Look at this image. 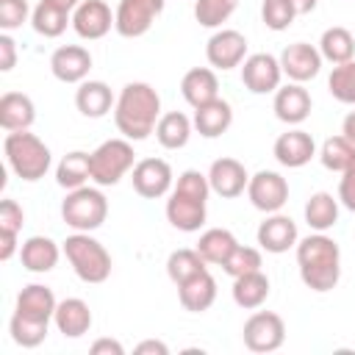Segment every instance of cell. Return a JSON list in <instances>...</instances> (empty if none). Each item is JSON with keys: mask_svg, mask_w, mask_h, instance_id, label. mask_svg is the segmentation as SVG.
<instances>
[{"mask_svg": "<svg viewBox=\"0 0 355 355\" xmlns=\"http://www.w3.org/2000/svg\"><path fill=\"white\" fill-rule=\"evenodd\" d=\"M114 19L116 17L111 14V8H108L105 0H80V6L72 11V28H75V33L80 39H89V42L103 39L111 31Z\"/></svg>", "mask_w": 355, "mask_h": 355, "instance_id": "15", "label": "cell"}, {"mask_svg": "<svg viewBox=\"0 0 355 355\" xmlns=\"http://www.w3.org/2000/svg\"><path fill=\"white\" fill-rule=\"evenodd\" d=\"M17 64V47H14V39L8 33H0V69L3 72H11Z\"/></svg>", "mask_w": 355, "mask_h": 355, "instance_id": "46", "label": "cell"}, {"mask_svg": "<svg viewBox=\"0 0 355 355\" xmlns=\"http://www.w3.org/2000/svg\"><path fill=\"white\" fill-rule=\"evenodd\" d=\"M258 244L266 252H288L297 244V222L286 214H272L258 225Z\"/></svg>", "mask_w": 355, "mask_h": 355, "instance_id": "20", "label": "cell"}, {"mask_svg": "<svg viewBox=\"0 0 355 355\" xmlns=\"http://www.w3.org/2000/svg\"><path fill=\"white\" fill-rule=\"evenodd\" d=\"M31 8L28 0H0V28L3 31H14L28 19Z\"/></svg>", "mask_w": 355, "mask_h": 355, "instance_id": "43", "label": "cell"}, {"mask_svg": "<svg viewBox=\"0 0 355 355\" xmlns=\"http://www.w3.org/2000/svg\"><path fill=\"white\" fill-rule=\"evenodd\" d=\"M178 297H180V305L186 311H191V313L208 311L214 305V300H216V280H214V275L205 269V272L189 277L186 283L178 286Z\"/></svg>", "mask_w": 355, "mask_h": 355, "instance_id": "23", "label": "cell"}, {"mask_svg": "<svg viewBox=\"0 0 355 355\" xmlns=\"http://www.w3.org/2000/svg\"><path fill=\"white\" fill-rule=\"evenodd\" d=\"M92 355H125V347L114 338H97L92 344Z\"/></svg>", "mask_w": 355, "mask_h": 355, "instance_id": "47", "label": "cell"}, {"mask_svg": "<svg viewBox=\"0 0 355 355\" xmlns=\"http://www.w3.org/2000/svg\"><path fill=\"white\" fill-rule=\"evenodd\" d=\"M236 247H239L236 236L230 230H225V227H211L197 241V252L205 258V263H219V266L230 258V252Z\"/></svg>", "mask_w": 355, "mask_h": 355, "instance_id": "33", "label": "cell"}, {"mask_svg": "<svg viewBox=\"0 0 355 355\" xmlns=\"http://www.w3.org/2000/svg\"><path fill=\"white\" fill-rule=\"evenodd\" d=\"M130 180H133L136 194H141L147 200H158V197L169 194V189H172V166L164 158H141L130 169Z\"/></svg>", "mask_w": 355, "mask_h": 355, "instance_id": "12", "label": "cell"}, {"mask_svg": "<svg viewBox=\"0 0 355 355\" xmlns=\"http://www.w3.org/2000/svg\"><path fill=\"white\" fill-rule=\"evenodd\" d=\"M200 272H205V258L197 252V247L194 250H175L166 258V275L175 286L186 283L189 277H194Z\"/></svg>", "mask_w": 355, "mask_h": 355, "instance_id": "37", "label": "cell"}, {"mask_svg": "<svg viewBox=\"0 0 355 355\" xmlns=\"http://www.w3.org/2000/svg\"><path fill=\"white\" fill-rule=\"evenodd\" d=\"M180 94L191 108H200V105L216 100L219 97V80H216L214 69H208V67L189 69L180 80Z\"/></svg>", "mask_w": 355, "mask_h": 355, "instance_id": "22", "label": "cell"}, {"mask_svg": "<svg viewBox=\"0 0 355 355\" xmlns=\"http://www.w3.org/2000/svg\"><path fill=\"white\" fill-rule=\"evenodd\" d=\"M319 53H322L324 61H330L336 67L338 64H347L355 55V36L347 28H341V25L327 28L322 33V39H319Z\"/></svg>", "mask_w": 355, "mask_h": 355, "instance_id": "32", "label": "cell"}, {"mask_svg": "<svg viewBox=\"0 0 355 355\" xmlns=\"http://www.w3.org/2000/svg\"><path fill=\"white\" fill-rule=\"evenodd\" d=\"M75 105H78V111L83 116L100 119V116H105L116 105V100H114L108 83H103V80H83L78 86V92H75Z\"/></svg>", "mask_w": 355, "mask_h": 355, "instance_id": "25", "label": "cell"}, {"mask_svg": "<svg viewBox=\"0 0 355 355\" xmlns=\"http://www.w3.org/2000/svg\"><path fill=\"white\" fill-rule=\"evenodd\" d=\"M205 58L216 69H233V67L244 64V58H247V39H244V33H239L233 28L216 31L208 39V44H205Z\"/></svg>", "mask_w": 355, "mask_h": 355, "instance_id": "13", "label": "cell"}, {"mask_svg": "<svg viewBox=\"0 0 355 355\" xmlns=\"http://www.w3.org/2000/svg\"><path fill=\"white\" fill-rule=\"evenodd\" d=\"M64 255L72 266V272L83 280V283H105L111 275V255L108 250L92 239L89 233H72L64 241Z\"/></svg>", "mask_w": 355, "mask_h": 355, "instance_id": "5", "label": "cell"}, {"mask_svg": "<svg viewBox=\"0 0 355 355\" xmlns=\"http://www.w3.org/2000/svg\"><path fill=\"white\" fill-rule=\"evenodd\" d=\"M277 164L288 166V169H300L305 166L313 155H316V144H313V136L294 128V130H286L275 139V147H272Z\"/></svg>", "mask_w": 355, "mask_h": 355, "instance_id": "17", "label": "cell"}, {"mask_svg": "<svg viewBox=\"0 0 355 355\" xmlns=\"http://www.w3.org/2000/svg\"><path fill=\"white\" fill-rule=\"evenodd\" d=\"M327 89L338 103L355 105V58L333 67V72L327 78Z\"/></svg>", "mask_w": 355, "mask_h": 355, "instance_id": "40", "label": "cell"}, {"mask_svg": "<svg viewBox=\"0 0 355 355\" xmlns=\"http://www.w3.org/2000/svg\"><path fill=\"white\" fill-rule=\"evenodd\" d=\"M247 197L250 202L263 211V214H277L286 202H288V183L283 175L272 172V169H261L250 178L247 183Z\"/></svg>", "mask_w": 355, "mask_h": 355, "instance_id": "10", "label": "cell"}, {"mask_svg": "<svg viewBox=\"0 0 355 355\" xmlns=\"http://www.w3.org/2000/svg\"><path fill=\"white\" fill-rule=\"evenodd\" d=\"M17 252V233L0 230V261H8Z\"/></svg>", "mask_w": 355, "mask_h": 355, "instance_id": "48", "label": "cell"}, {"mask_svg": "<svg viewBox=\"0 0 355 355\" xmlns=\"http://www.w3.org/2000/svg\"><path fill=\"white\" fill-rule=\"evenodd\" d=\"M239 8V0H197L194 3V19L202 28H219L230 19V14Z\"/></svg>", "mask_w": 355, "mask_h": 355, "instance_id": "39", "label": "cell"}, {"mask_svg": "<svg viewBox=\"0 0 355 355\" xmlns=\"http://www.w3.org/2000/svg\"><path fill=\"white\" fill-rule=\"evenodd\" d=\"M36 119V105L22 92H6L0 97V125L11 130H28Z\"/></svg>", "mask_w": 355, "mask_h": 355, "instance_id": "26", "label": "cell"}, {"mask_svg": "<svg viewBox=\"0 0 355 355\" xmlns=\"http://www.w3.org/2000/svg\"><path fill=\"white\" fill-rule=\"evenodd\" d=\"M44 3H50V6H55V8H61V11H67V14L80 6V0H44Z\"/></svg>", "mask_w": 355, "mask_h": 355, "instance_id": "52", "label": "cell"}, {"mask_svg": "<svg viewBox=\"0 0 355 355\" xmlns=\"http://www.w3.org/2000/svg\"><path fill=\"white\" fill-rule=\"evenodd\" d=\"M305 222L316 233L330 230L338 222V200H333V194H327V191L311 194V200L305 202Z\"/></svg>", "mask_w": 355, "mask_h": 355, "instance_id": "34", "label": "cell"}, {"mask_svg": "<svg viewBox=\"0 0 355 355\" xmlns=\"http://www.w3.org/2000/svg\"><path fill=\"white\" fill-rule=\"evenodd\" d=\"M338 202L355 214V164L341 172V180H338Z\"/></svg>", "mask_w": 355, "mask_h": 355, "instance_id": "45", "label": "cell"}, {"mask_svg": "<svg viewBox=\"0 0 355 355\" xmlns=\"http://www.w3.org/2000/svg\"><path fill=\"white\" fill-rule=\"evenodd\" d=\"M53 322H55L58 333H64L67 338H80L92 327V311L80 297H67L58 302Z\"/></svg>", "mask_w": 355, "mask_h": 355, "instance_id": "24", "label": "cell"}, {"mask_svg": "<svg viewBox=\"0 0 355 355\" xmlns=\"http://www.w3.org/2000/svg\"><path fill=\"white\" fill-rule=\"evenodd\" d=\"M230 122H233V108H230V103L222 100V97H216V100H211V103L194 108V128H197V133L205 136V139L222 136V133L230 128Z\"/></svg>", "mask_w": 355, "mask_h": 355, "instance_id": "27", "label": "cell"}, {"mask_svg": "<svg viewBox=\"0 0 355 355\" xmlns=\"http://www.w3.org/2000/svg\"><path fill=\"white\" fill-rule=\"evenodd\" d=\"M158 119H161V97H158V92L144 80L125 83L119 97H116V105H114L116 130L130 141H141L150 133H155Z\"/></svg>", "mask_w": 355, "mask_h": 355, "instance_id": "1", "label": "cell"}, {"mask_svg": "<svg viewBox=\"0 0 355 355\" xmlns=\"http://www.w3.org/2000/svg\"><path fill=\"white\" fill-rule=\"evenodd\" d=\"M319 161L330 172H347L355 164V144L344 133L341 136H330V139H324V144L319 150Z\"/></svg>", "mask_w": 355, "mask_h": 355, "instance_id": "35", "label": "cell"}, {"mask_svg": "<svg viewBox=\"0 0 355 355\" xmlns=\"http://www.w3.org/2000/svg\"><path fill=\"white\" fill-rule=\"evenodd\" d=\"M67 22H69V14L61 11V8H55V6H50V3H44V0H39V6H36L33 14H31L33 31H36L39 36H44V39L61 36V33L67 31Z\"/></svg>", "mask_w": 355, "mask_h": 355, "instance_id": "36", "label": "cell"}, {"mask_svg": "<svg viewBox=\"0 0 355 355\" xmlns=\"http://www.w3.org/2000/svg\"><path fill=\"white\" fill-rule=\"evenodd\" d=\"M55 180L61 189H69V191L86 186V180H92V153H83V150L67 153L55 166Z\"/></svg>", "mask_w": 355, "mask_h": 355, "instance_id": "30", "label": "cell"}, {"mask_svg": "<svg viewBox=\"0 0 355 355\" xmlns=\"http://www.w3.org/2000/svg\"><path fill=\"white\" fill-rule=\"evenodd\" d=\"M58 255H61L58 244H55L53 239H47V236H31V239L22 241V247H19L22 266H25L28 272H36V275L50 272V269L58 263Z\"/></svg>", "mask_w": 355, "mask_h": 355, "instance_id": "28", "label": "cell"}, {"mask_svg": "<svg viewBox=\"0 0 355 355\" xmlns=\"http://www.w3.org/2000/svg\"><path fill=\"white\" fill-rule=\"evenodd\" d=\"M61 216L72 230H80V233L97 230L108 216V200L100 189H92V186L72 189L61 202Z\"/></svg>", "mask_w": 355, "mask_h": 355, "instance_id": "6", "label": "cell"}, {"mask_svg": "<svg viewBox=\"0 0 355 355\" xmlns=\"http://www.w3.org/2000/svg\"><path fill=\"white\" fill-rule=\"evenodd\" d=\"M280 69L288 80L305 83L319 75L322 69V53L308 42H294L280 53Z\"/></svg>", "mask_w": 355, "mask_h": 355, "instance_id": "14", "label": "cell"}, {"mask_svg": "<svg viewBox=\"0 0 355 355\" xmlns=\"http://www.w3.org/2000/svg\"><path fill=\"white\" fill-rule=\"evenodd\" d=\"M50 69L61 83H83L92 69V53L80 44H64L50 55Z\"/></svg>", "mask_w": 355, "mask_h": 355, "instance_id": "16", "label": "cell"}, {"mask_svg": "<svg viewBox=\"0 0 355 355\" xmlns=\"http://www.w3.org/2000/svg\"><path fill=\"white\" fill-rule=\"evenodd\" d=\"M241 338H244V347L252 352H275L286 341V324L272 311H255L244 322Z\"/></svg>", "mask_w": 355, "mask_h": 355, "instance_id": "8", "label": "cell"}, {"mask_svg": "<svg viewBox=\"0 0 355 355\" xmlns=\"http://www.w3.org/2000/svg\"><path fill=\"white\" fill-rule=\"evenodd\" d=\"M269 297V277L258 269V272H247L233 277V302L244 311H255L266 302Z\"/></svg>", "mask_w": 355, "mask_h": 355, "instance_id": "29", "label": "cell"}, {"mask_svg": "<svg viewBox=\"0 0 355 355\" xmlns=\"http://www.w3.org/2000/svg\"><path fill=\"white\" fill-rule=\"evenodd\" d=\"M136 355H169V347L164 341H155V338H147L141 344H136Z\"/></svg>", "mask_w": 355, "mask_h": 355, "instance_id": "49", "label": "cell"}, {"mask_svg": "<svg viewBox=\"0 0 355 355\" xmlns=\"http://www.w3.org/2000/svg\"><path fill=\"white\" fill-rule=\"evenodd\" d=\"M22 222H25V211L17 200H3L0 202V230H11V233H19L22 230Z\"/></svg>", "mask_w": 355, "mask_h": 355, "instance_id": "44", "label": "cell"}, {"mask_svg": "<svg viewBox=\"0 0 355 355\" xmlns=\"http://www.w3.org/2000/svg\"><path fill=\"white\" fill-rule=\"evenodd\" d=\"M341 133L355 144V111H349L347 116H344V125H341Z\"/></svg>", "mask_w": 355, "mask_h": 355, "instance_id": "50", "label": "cell"}, {"mask_svg": "<svg viewBox=\"0 0 355 355\" xmlns=\"http://www.w3.org/2000/svg\"><path fill=\"white\" fill-rule=\"evenodd\" d=\"M8 333L19 347L33 349L47 338V322H36V319H25V316L14 313L8 322Z\"/></svg>", "mask_w": 355, "mask_h": 355, "instance_id": "38", "label": "cell"}, {"mask_svg": "<svg viewBox=\"0 0 355 355\" xmlns=\"http://www.w3.org/2000/svg\"><path fill=\"white\" fill-rule=\"evenodd\" d=\"M208 194H211V183H208V175L197 172V169H186L169 200H166V219L172 227L183 230V233H194L205 225V202H208Z\"/></svg>", "mask_w": 355, "mask_h": 355, "instance_id": "3", "label": "cell"}, {"mask_svg": "<svg viewBox=\"0 0 355 355\" xmlns=\"http://www.w3.org/2000/svg\"><path fill=\"white\" fill-rule=\"evenodd\" d=\"M280 78H283L280 58H275V55H269V53H252V55L244 58L241 83H244L252 94L277 92V89H280Z\"/></svg>", "mask_w": 355, "mask_h": 355, "instance_id": "11", "label": "cell"}, {"mask_svg": "<svg viewBox=\"0 0 355 355\" xmlns=\"http://www.w3.org/2000/svg\"><path fill=\"white\" fill-rule=\"evenodd\" d=\"M191 119L180 111H169V114H161L158 125H155V139L161 147L166 150H180L189 144V136H191Z\"/></svg>", "mask_w": 355, "mask_h": 355, "instance_id": "31", "label": "cell"}, {"mask_svg": "<svg viewBox=\"0 0 355 355\" xmlns=\"http://www.w3.org/2000/svg\"><path fill=\"white\" fill-rule=\"evenodd\" d=\"M272 108H275V116L280 119V122H286V125H300V122H305L308 119V114H311V94H308V89H302V83H286V86H280L277 92H275V103H272Z\"/></svg>", "mask_w": 355, "mask_h": 355, "instance_id": "19", "label": "cell"}, {"mask_svg": "<svg viewBox=\"0 0 355 355\" xmlns=\"http://www.w3.org/2000/svg\"><path fill=\"white\" fill-rule=\"evenodd\" d=\"M161 11H164V0H119L114 14L116 17L114 28L125 39H139L153 28Z\"/></svg>", "mask_w": 355, "mask_h": 355, "instance_id": "9", "label": "cell"}, {"mask_svg": "<svg viewBox=\"0 0 355 355\" xmlns=\"http://www.w3.org/2000/svg\"><path fill=\"white\" fill-rule=\"evenodd\" d=\"M222 269L230 275V277H239V275H247V272H258L261 269V252L255 247H236L230 252V258L222 263Z\"/></svg>", "mask_w": 355, "mask_h": 355, "instance_id": "42", "label": "cell"}, {"mask_svg": "<svg viewBox=\"0 0 355 355\" xmlns=\"http://www.w3.org/2000/svg\"><path fill=\"white\" fill-rule=\"evenodd\" d=\"M136 166V153L128 139H108L92 153V180L97 186H116Z\"/></svg>", "mask_w": 355, "mask_h": 355, "instance_id": "7", "label": "cell"}, {"mask_svg": "<svg viewBox=\"0 0 355 355\" xmlns=\"http://www.w3.org/2000/svg\"><path fill=\"white\" fill-rule=\"evenodd\" d=\"M3 153H6L11 172L28 183L44 178L50 169V161H53L50 147L36 133H28V130H11L3 141Z\"/></svg>", "mask_w": 355, "mask_h": 355, "instance_id": "4", "label": "cell"}, {"mask_svg": "<svg viewBox=\"0 0 355 355\" xmlns=\"http://www.w3.org/2000/svg\"><path fill=\"white\" fill-rule=\"evenodd\" d=\"M288 3L294 6V11H297V14H311V11L316 8V3H319V0H288Z\"/></svg>", "mask_w": 355, "mask_h": 355, "instance_id": "51", "label": "cell"}, {"mask_svg": "<svg viewBox=\"0 0 355 355\" xmlns=\"http://www.w3.org/2000/svg\"><path fill=\"white\" fill-rule=\"evenodd\" d=\"M55 308H58V302H55L53 288L42 286V283H31V286H25L17 294L14 313H19L25 319H36V322H47L50 324V319L55 316Z\"/></svg>", "mask_w": 355, "mask_h": 355, "instance_id": "21", "label": "cell"}, {"mask_svg": "<svg viewBox=\"0 0 355 355\" xmlns=\"http://www.w3.org/2000/svg\"><path fill=\"white\" fill-rule=\"evenodd\" d=\"M300 277L311 291H330L341 277V250L324 233H311L297 241Z\"/></svg>", "mask_w": 355, "mask_h": 355, "instance_id": "2", "label": "cell"}, {"mask_svg": "<svg viewBox=\"0 0 355 355\" xmlns=\"http://www.w3.org/2000/svg\"><path fill=\"white\" fill-rule=\"evenodd\" d=\"M297 11L288 0H263L261 6V19L269 31H286L291 22H294Z\"/></svg>", "mask_w": 355, "mask_h": 355, "instance_id": "41", "label": "cell"}, {"mask_svg": "<svg viewBox=\"0 0 355 355\" xmlns=\"http://www.w3.org/2000/svg\"><path fill=\"white\" fill-rule=\"evenodd\" d=\"M208 183H211V191H216L225 200H233V197L244 194V189L250 183V175H247L241 161H236V158H216L211 164V169H208Z\"/></svg>", "mask_w": 355, "mask_h": 355, "instance_id": "18", "label": "cell"}]
</instances>
